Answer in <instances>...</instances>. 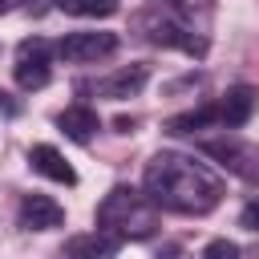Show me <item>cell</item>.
<instances>
[{"instance_id": "16", "label": "cell", "mask_w": 259, "mask_h": 259, "mask_svg": "<svg viewBox=\"0 0 259 259\" xmlns=\"http://www.w3.org/2000/svg\"><path fill=\"white\" fill-rule=\"evenodd\" d=\"M239 227H247V231H255V235H259V198H251V202L243 206V214H239Z\"/></svg>"}, {"instance_id": "2", "label": "cell", "mask_w": 259, "mask_h": 259, "mask_svg": "<svg viewBox=\"0 0 259 259\" xmlns=\"http://www.w3.org/2000/svg\"><path fill=\"white\" fill-rule=\"evenodd\" d=\"M97 227L117 239H150L158 227V206L134 186H113L97 206Z\"/></svg>"}, {"instance_id": "6", "label": "cell", "mask_w": 259, "mask_h": 259, "mask_svg": "<svg viewBox=\"0 0 259 259\" xmlns=\"http://www.w3.org/2000/svg\"><path fill=\"white\" fill-rule=\"evenodd\" d=\"M117 49V36L113 32H69L61 45H57V57H65L69 65H89V61H101Z\"/></svg>"}, {"instance_id": "10", "label": "cell", "mask_w": 259, "mask_h": 259, "mask_svg": "<svg viewBox=\"0 0 259 259\" xmlns=\"http://www.w3.org/2000/svg\"><path fill=\"white\" fill-rule=\"evenodd\" d=\"M255 109H259V89H251V85H235V89H227V97L219 101V121L231 125V130H239V125L251 121Z\"/></svg>"}, {"instance_id": "14", "label": "cell", "mask_w": 259, "mask_h": 259, "mask_svg": "<svg viewBox=\"0 0 259 259\" xmlns=\"http://www.w3.org/2000/svg\"><path fill=\"white\" fill-rule=\"evenodd\" d=\"M57 8L69 16H113L117 0H57Z\"/></svg>"}, {"instance_id": "9", "label": "cell", "mask_w": 259, "mask_h": 259, "mask_svg": "<svg viewBox=\"0 0 259 259\" xmlns=\"http://www.w3.org/2000/svg\"><path fill=\"white\" fill-rule=\"evenodd\" d=\"M146 81H150V65H125V69L101 77L97 81V93L101 97H113V101H125V97H138Z\"/></svg>"}, {"instance_id": "20", "label": "cell", "mask_w": 259, "mask_h": 259, "mask_svg": "<svg viewBox=\"0 0 259 259\" xmlns=\"http://www.w3.org/2000/svg\"><path fill=\"white\" fill-rule=\"evenodd\" d=\"M158 259H178V247H166V251H162Z\"/></svg>"}, {"instance_id": "13", "label": "cell", "mask_w": 259, "mask_h": 259, "mask_svg": "<svg viewBox=\"0 0 259 259\" xmlns=\"http://www.w3.org/2000/svg\"><path fill=\"white\" fill-rule=\"evenodd\" d=\"M214 121H219V105H198V109H190V113L170 117L166 130H170V134H194V130H206V125H214Z\"/></svg>"}, {"instance_id": "18", "label": "cell", "mask_w": 259, "mask_h": 259, "mask_svg": "<svg viewBox=\"0 0 259 259\" xmlns=\"http://www.w3.org/2000/svg\"><path fill=\"white\" fill-rule=\"evenodd\" d=\"M113 125H117V134H134V125H138V121H134V117H117Z\"/></svg>"}, {"instance_id": "11", "label": "cell", "mask_w": 259, "mask_h": 259, "mask_svg": "<svg viewBox=\"0 0 259 259\" xmlns=\"http://www.w3.org/2000/svg\"><path fill=\"white\" fill-rule=\"evenodd\" d=\"M28 166L36 170V174H45V178H53V182H65V186H73L77 182V170L65 162V154L57 150V146H32L28 150Z\"/></svg>"}, {"instance_id": "3", "label": "cell", "mask_w": 259, "mask_h": 259, "mask_svg": "<svg viewBox=\"0 0 259 259\" xmlns=\"http://www.w3.org/2000/svg\"><path fill=\"white\" fill-rule=\"evenodd\" d=\"M138 28L146 32V40H154V45H162V49H182V53H190V57H202V53H206V40L194 36L190 24H186L174 8L154 4L150 12L138 16Z\"/></svg>"}, {"instance_id": "4", "label": "cell", "mask_w": 259, "mask_h": 259, "mask_svg": "<svg viewBox=\"0 0 259 259\" xmlns=\"http://www.w3.org/2000/svg\"><path fill=\"white\" fill-rule=\"evenodd\" d=\"M16 85L20 89H45L49 77H53V45L45 36H28L16 45Z\"/></svg>"}, {"instance_id": "1", "label": "cell", "mask_w": 259, "mask_h": 259, "mask_svg": "<svg viewBox=\"0 0 259 259\" xmlns=\"http://www.w3.org/2000/svg\"><path fill=\"white\" fill-rule=\"evenodd\" d=\"M142 194L158 206V210H178V214H206L219 206L223 198V178L202 166L190 154L178 150H158L146 162L142 174Z\"/></svg>"}, {"instance_id": "12", "label": "cell", "mask_w": 259, "mask_h": 259, "mask_svg": "<svg viewBox=\"0 0 259 259\" xmlns=\"http://www.w3.org/2000/svg\"><path fill=\"white\" fill-rule=\"evenodd\" d=\"M57 130H61L65 138H73V142L85 146V142L101 130V117H97V109H89V105H69V109L57 113Z\"/></svg>"}, {"instance_id": "15", "label": "cell", "mask_w": 259, "mask_h": 259, "mask_svg": "<svg viewBox=\"0 0 259 259\" xmlns=\"http://www.w3.org/2000/svg\"><path fill=\"white\" fill-rule=\"evenodd\" d=\"M202 259H239V243H231V239H210V243L202 247Z\"/></svg>"}, {"instance_id": "19", "label": "cell", "mask_w": 259, "mask_h": 259, "mask_svg": "<svg viewBox=\"0 0 259 259\" xmlns=\"http://www.w3.org/2000/svg\"><path fill=\"white\" fill-rule=\"evenodd\" d=\"M24 8H28L32 16H40V12H45V0H24Z\"/></svg>"}, {"instance_id": "21", "label": "cell", "mask_w": 259, "mask_h": 259, "mask_svg": "<svg viewBox=\"0 0 259 259\" xmlns=\"http://www.w3.org/2000/svg\"><path fill=\"white\" fill-rule=\"evenodd\" d=\"M4 8H8V0H0V12H4Z\"/></svg>"}, {"instance_id": "5", "label": "cell", "mask_w": 259, "mask_h": 259, "mask_svg": "<svg viewBox=\"0 0 259 259\" xmlns=\"http://www.w3.org/2000/svg\"><path fill=\"white\" fill-rule=\"evenodd\" d=\"M202 154L219 158L231 174H239V178H247V182L259 178V150L247 146V142H239V138H214V142H202Z\"/></svg>"}, {"instance_id": "8", "label": "cell", "mask_w": 259, "mask_h": 259, "mask_svg": "<svg viewBox=\"0 0 259 259\" xmlns=\"http://www.w3.org/2000/svg\"><path fill=\"white\" fill-rule=\"evenodd\" d=\"M121 243L125 239H117V235H109V231H93V235H73L69 243H65V251H61V259H113L117 251H121Z\"/></svg>"}, {"instance_id": "17", "label": "cell", "mask_w": 259, "mask_h": 259, "mask_svg": "<svg viewBox=\"0 0 259 259\" xmlns=\"http://www.w3.org/2000/svg\"><path fill=\"white\" fill-rule=\"evenodd\" d=\"M0 113H8V117H12V113H20V105L12 101V93H0Z\"/></svg>"}, {"instance_id": "7", "label": "cell", "mask_w": 259, "mask_h": 259, "mask_svg": "<svg viewBox=\"0 0 259 259\" xmlns=\"http://www.w3.org/2000/svg\"><path fill=\"white\" fill-rule=\"evenodd\" d=\"M16 223L24 231H57V227H65V206L49 194H24L20 210H16Z\"/></svg>"}]
</instances>
